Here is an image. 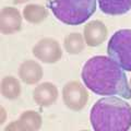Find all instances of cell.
Masks as SVG:
<instances>
[{"label":"cell","instance_id":"7c38bea8","mask_svg":"<svg viewBox=\"0 0 131 131\" xmlns=\"http://www.w3.org/2000/svg\"><path fill=\"white\" fill-rule=\"evenodd\" d=\"M1 94L7 100H15L21 95V84L13 75H7L1 81Z\"/></svg>","mask_w":131,"mask_h":131},{"label":"cell","instance_id":"5b68a950","mask_svg":"<svg viewBox=\"0 0 131 131\" xmlns=\"http://www.w3.org/2000/svg\"><path fill=\"white\" fill-rule=\"evenodd\" d=\"M62 100L67 108L79 112L86 105L89 94L86 89L79 81H70L62 89Z\"/></svg>","mask_w":131,"mask_h":131},{"label":"cell","instance_id":"6da1fadb","mask_svg":"<svg viewBox=\"0 0 131 131\" xmlns=\"http://www.w3.org/2000/svg\"><path fill=\"white\" fill-rule=\"evenodd\" d=\"M81 78L85 86L98 95L131 98V89L124 69L109 57L90 58L82 68Z\"/></svg>","mask_w":131,"mask_h":131},{"label":"cell","instance_id":"3957f363","mask_svg":"<svg viewBox=\"0 0 131 131\" xmlns=\"http://www.w3.org/2000/svg\"><path fill=\"white\" fill-rule=\"evenodd\" d=\"M47 5L57 20L68 25L86 22L96 11V0H48Z\"/></svg>","mask_w":131,"mask_h":131},{"label":"cell","instance_id":"7a4b0ae2","mask_svg":"<svg viewBox=\"0 0 131 131\" xmlns=\"http://www.w3.org/2000/svg\"><path fill=\"white\" fill-rule=\"evenodd\" d=\"M90 120L96 131H126L131 128V106L120 97L108 96L93 105Z\"/></svg>","mask_w":131,"mask_h":131},{"label":"cell","instance_id":"8fae6325","mask_svg":"<svg viewBox=\"0 0 131 131\" xmlns=\"http://www.w3.org/2000/svg\"><path fill=\"white\" fill-rule=\"evenodd\" d=\"M101 11L108 15H122L131 10V0H97Z\"/></svg>","mask_w":131,"mask_h":131},{"label":"cell","instance_id":"8992f818","mask_svg":"<svg viewBox=\"0 0 131 131\" xmlns=\"http://www.w3.org/2000/svg\"><path fill=\"white\" fill-rule=\"evenodd\" d=\"M33 55L44 63H56L62 57V50L56 39L46 37L33 47Z\"/></svg>","mask_w":131,"mask_h":131},{"label":"cell","instance_id":"52a82bcc","mask_svg":"<svg viewBox=\"0 0 131 131\" xmlns=\"http://www.w3.org/2000/svg\"><path fill=\"white\" fill-rule=\"evenodd\" d=\"M22 27V16L18 9L5 7L0 12V31L2 34H13Z\"/></svg>","mask_w":131,"mask_h":131},{"label":"cell","instance_id":"e0dca14e","mask_svg":"<svg viewBox=\"0 0 131 131\" xmlns=\"http://www.w3.org/2000/svg\"><path fill=\"white\" fill-rule=\"evenodd\" d=\"M27 1H31V0H14V5H21V3H25Z\"/></svg>","mask_w":131,"mask_h":131},{"label":"cell","instance_id":"4fadbf2b","mask_svg":"<svg viewBox=\"0 0 131 131\" xmlns=\"http://www.w3.org/2000/svg\"><path fill=\"white\" fill-rule=\"evenodd\" d=\"M23 16L27 22L32 24H38L47 19L48 11L44 6L40 5H27L23 9Z\"/></svg>","mask_w":131,"mask_h":131},{"label":"cell","instance_id":"9a60e30c","mask_svg":"<svg viewBox=\"0 0 131 131\" xmlns=\"http://www.w3.org/2000/svg\"><path fill=\"white\" fill-rule=\"evenodd\" d=\"M63 46L69 55H79L85 47L84 36L80 33H70L64 37Z\"/></svg>","mask_w":131,"mask_h":131},{"label":"cell","instance_id":"ba28073f","mask_svg":"<svg viewBox=\"0 0 131 131\" xmlns=\"http://www.w3.org/2000/svg\"><path fill=\"white\" fill-rule=\"evenodd\" d=\"M108 30L102 21H91L84 26L83 36L85 43L90 47H97L102 45L107 38Z\"/></svg>","mask_w":131,"mask_h":131},{"label":"cell","instance_id":"9c48e42d","mask_svg":"<svg viewBox=\"0 0 131 131\" xmlns=\"http://www.w3.org/2000/svg\"><path fill=\"white\" fill-rule=\"evenodd\" d=\"M58 98V89L50 82H44L33 91V100L40 107H49Z\"/></svg>","mask_w":131,"mask_h":131},{"label":"cell","instance_id":"5bb4252c","mask_svg":"<svg viewBox=\"0 0 131 131\" xmlns=\"http://www.w3.org/2000/svg\"><path fill=\"white\" fill-rule=\"evenodd\" d=\"M19 125L22 130H38L42 127V116L35 110H26L20 116Z\"/></svg>","mask_w":131,"mask_h":131},{"label":"cell","instance_id":"ac0fdd59","mask_svg":"<svg viewBox=\"0 0 131 131\" xmlns=\"http://www.w3.org/2000/svg\"><path fill=\"white\" fill-rule=\"evenodd\" d=\"M130 89H131V79H130Z\"/></svg>","mask_w":131,"mask_h":131},{"label":"cell","instance_id":"2e32d148","mask_svg":"<svg viewBox=\"0 0 131 131\" xmlns=\"http://www.w3.org/2000/svg\"><path fill=\"white\" fill-rule=\"evenodd\" d=\"M6 110L3 107H1V118H0V125H2L5 122V119H6Z\"/></svg>","mask_w":131,"mask_h":131},{"label":"cell","instance_id":"277c9868","mask_svg":"<svg viewBox=\"0 0 131 131\" xmlns=\"http://www.w3.org/2000/svg\"><path fill=\"white\" fill-rule=\"evenodd\" d=\"M107 52L119 67L131 72V30L124 28L115 33L108 42Z\"/></svg>","mask_w":131,"mask_h":131},{"label":"cell","instance_id":"30bf717a","mask_svg":"<svg viewBox=\"0 0 131 131\" xmlns=\"http://www.w3.org/2000/svg\"><path fill=\"white\" fill-rule=\"evenodd\" d=\"M19 77L25 84H36L43 78V68L35 60H25L19 68Z\"/></svg>","mask_w":131,"mask_h":131}]
</instances>
